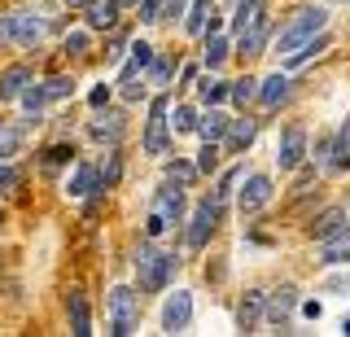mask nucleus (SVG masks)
<instances>
[{"label": "nucleus", "mask_w": 350, "mask_h": 337, "mask_svg": "<svg viewBox=\"0 0 350 337\" xmlns=\"http://www.w3.org/2000/svg\"><path fill=\"white\" fill-rule=\"evenodd\" d=\"M197 176V167H189V162H171V167H167V180L171 184H180V189H184V184H189Z\"/></svg>", "instance_id": "f704fd0d"}, {"label": "nucleus", "mask_w": 350, "mask_h": 337, "mask_svg": "<svg viewBox=\"0 0 350 337\" xmlns=\"http://www.w3.org/2000/svg\"><path fill=\"white\" fill-rule=\"evenodd\" d=\"M18 184H22V176H18V171H14V167H5V162H0V193H9V189H18Z\"/></svg>", "instance_id": "ea45409f"}, {"label": "nucleus", "mask_w": 350, "mask_h": 337, "mask_svg": "<svg viewBox=\"0 0 350 337\" xmlns=\"http://www.w3.org/2000/svg\"><path fill=\"white\" fill-rule=\"evenodd\" d=\"M88 101H92V110H101V105L109 101V88H92V92H88Z\"/></svg>", "instance_id": "c03bdc74"}, {"label": "nucleus", "mask_w": 350, "mask_h": 337, "mask_svg": "<svg viewBox=\"0 0 350 337\" xmlns=\"http://www.w3.org/2000/svg\"><path fill=\"white\" fill-rule=\"evenodd\" d=\"M136 271H140V289L158 293V289H167V280L175 276V254H162V250H153V245H140Z\"/></svg>", "instance_id": "f03ea898"}, {"label": "nucleus", "mask_w": 350, "mask_h": 337, "mask_svg": "<svg viewBox=\"0 0 350 337\" xmlns=\"http://www.w3.org/2000/svg\"><path fill=\"white\" fill-rule=\"evenodd\" d=\"M342 224H346L342 206H328V211L320 215V219L311 224V237H315V241H324V237H333V232H337V228H342Z\"/></svg>", "instance_id": "4be33fe9"}, {"label": "nucleus", "mask_w": 350, "mask_h": 337, "mask_svg": "<svg viewBox=\"0 0 350 337\" xmlns=\"http://www.w3.org/2000/svg\"><path fill=\"white\" fill-rule=\"evenodd\" d=\"M0 224H5V215H0Z\"/></svg>", "instance_id": "09e8293b"}, {"label": "nucleus", "mask_w": 350, "mask_h": 337, "mask_svg": "<svg viewBox=\"0 0 350 337\" xmlns=\"http://www.w3.org/2000/svg\"><path fill=\"white\" fill-rule=\"evenodd\" d=\"M149 62H153V49L145 44V40H136V44H131V62L123 66V83H127V79H136V75L145 70Z\"/></svg>", "instance_id": "b1692460"}, {"label": "nucleus", "mask_w": 350, "mask_h": 337, "mask_svg": "<svg viewBox=\"0 0 350 337\" xmlns=\"http://www.w3.org/2000/svg\"><path fill=\"white\" fill-rule=\"evenodd\" d=\"M149 79L153 83H167L171 79V66H167V62H149Z\"/></svg>", "instance_id": "79ce46f5"}, {"label": "nucleus", "mask_w": 350, "mask_h": 337, "mask_svg": "<svg viewBox=\"0 0 350 337\" xmlns=\"http://www.w3.org/2000/svg\"><path fill=\"white\" fill-rule=\"evenodd\" d=\"M228 123H232V118L219 114L215 105H211V114L197 118V132H202V140H215V145H219V140H224V132H228Z\"/></svg>", "instance_id": "412c9836"}, {"label": "nucleus", "mask_w": 350, "mask_h": 337, "mask_svg": "<svg viewBox=\"0 0 350 337\" xmlns=\"http://www.w3.org/2000/svg\"><path fill=\"white\" fill-rule=\"evenodd\" d=\"M206 14H211V0H197V9H193V18H189L193 36H197V31H206Z\"/></svg>", "instance_id": "58836bf2"}, {"label": "nucleus", "mask_w": 350, "mask_h": 337, "mask_svg": "<svg viewBox=\"0 0 350 337\" xmlns=\"http://www.w3.org/2000/svg\"><path fill=\"white\" fill-rule=\"evenodd\" d=\"M44 40V23L36 14H22V9H14V14L0 18V44H22V49H36Z\"/></svg>", "instance_id": "20e7f679"}, {"label": "nucleus", "mask_w": 350, "mask_h": 337, "mask_svg": "<svg viewBox=\"0 0 350 337\" xmlns=\"http://www.w3.org/2000/svg\"><path fill=\"white\" fill-rule=\"evenodd\" d=\"M267 315V293H245L241 298V307H237V324H241V333H254L258 329V320Z\"/></svg>", "instance_id": "f8f14e48"}, {"label": "nucleus", "mask_w": 350, "mask_h": 337, "mask_svg": "<svg viewBox=\"0 0 350 337\" xmlns=\"http://www.w3.org/2000/svg\"><path fill=\"white\" fill-rule=\"evenodd\" d=\"M258 9H262V0H241V5H237V14H232V31H237V36H245V31L258 23Z\"/></svg>", "instance_id": "5701e85b"}, {"label": "nucleus", "mask_w": 350, "mask_h": 337, "mask_svg": "<svg viewBox=\"0 0 350 337\" xmlns=\"http://www.w3.org/2000/svg\"><path fill=\"white\" fill-rule=\"evenodd\" d=\"M62 5H88V0H62Z\"/></svg>", "instance_id": "a18cd8bd"}, {"label": "nucleus", "mask_w": 350, "mask_h": 337, "mask_svg": "<svg viewBox=\"0 0 350 337\" xmlns=\"http://www.w3.org/2000/svg\"><path fill=\"white\" fill-rule=\"evenodd\" d=\"M109 315H114V329L109 333H118V337L136 333V324H140V293L127 289V285L109 289Z\"/></svg>", "instance_id": "39448f33"}, {"label": "nucleus", "mask_w": 350, "mask_h": 337, "mask_svg": "<svg viewBox=\"0 0 350 337\" xmlns=\"http://www.w3.org/2000/svg\"><path fill=\"white\" fill-rule=\"evenodd\" d=\"M346 154H350V118L342 123V132H337V140H333V154H328V162H333V167H346Z\"/></svg>", "instance_id": "cd10ccee"}, {"label": "nucleus", "mask_w": 350, "mask_h": 337, "mask_svg": "<svg viewBox=\"0 0 350 337\" xmlns=\"http://www.w3.org/2000/svg\"><path fill=\"white\" fill-rule=\"evenodd\" d=\"M70 88H75L70 79H49L44 83V96H49V101H62V96H70Z\"/></svg>", "instance_id": "c9c22d12"}, {"label": "nucleus", "mask_w": 350, "mask_h": 337, "mask_svg": "<svg viewBox=\"0 0 350 337\" xmlns=\"http://www.w3.org/2000/svg\"><path fill=\"white\" fill-rule=\"evenodd\" d=\"M70 154H75V145H53L44 154V167H62V162H70Z\"/></svg>", "instance_id": "e433bc0d"}, {"label": "nucleus", "mask_w": 350, "mask_h": 337, "mask_svg": "<svg viewBox=\"0 0 350 337\" xmlns=\"http://www.w3.org/2000/svg\"><path fill=\"white\" fill-rule=\"evenodd\" d=\"M140 18L145 23H162L167 18V0H140Z\"/></svg>", "instance_id": "2f4dec72"}, {"label": "nucleus", "mask_w": 350, "mask_h": 337, "mask_svg": "<svg viewBox=\"0 0 350 337\" xmlns=\"http://www.w3.org/2000/svg\"><path fill=\"white\" fill-rule=\"evenodd\" d=\"M31 83H36V75H31L27 66H9L5 75H0V101H18Z\"/></svg>", "instance_id": "4468645a"}, {"label": "nucleus", "mask_w": 350, "mask_h": 337, "mask_svg": "<svg viewBox=\"0 0 350 337\" xmlns=\"http://www.w3.org/2000/svg\"><path fill=\"white\" fill-rule=\"evenodd\" d=\"M171 127H175V136H180V132H197V110H193V105H175Z\"/></svg>", "instance_id": "c85d7f7f"}, {"label": "nucleus", "mask_w": 350, "mask_h": 337, "mask_svg": "<svg viewBox=\"0 0 350 337\" xmlns=\"http://www.w3.org/2000/svg\"><path fill=\"white\" fill-rule=\"evenodd\" d=\"M118 171H123V162H118V158H109V167L101 171V189H109V184L118 180Z\"/></svg>", "instance_id": "37998d69"}, {"label": "nucleus", "mask_w": 350, "mask_h": 337, "mask_svg": "<svg viewBox=\"0 0 350 337\" xmlns=\"http://www.w3.org/2000/svg\"><path fill=\"white\" fill-rule=\"evenodd\" d=\"M320 258L324 263H350V224H342L333 237L320 241Z\"/></svg>", "instance_id": "ddd939ff"}, {"label": "nucleus", "mask_w": 350, "mask_h": 337, "mask_svg": "<svg viewBox=\"0 0 350 337\" xmlns=\"http://www.w3.org/2000/svg\"><path fill=\"white\" fill-rule=\"evenodd\" d=\"M197 92H202V101H206V105H219V101L228 96V83H219V79H202V83H197Z\"/></svg>", "instance_id": "c756f323"}, {"label": "nucleus", "mask_w": 350, "mask_h": 337, "mask_svg": "<svg viewBox=\"0 0 350 337\" xmlns=\"http://www.w3.org/2000/svg\"><path fill=\"white\" fill-rule=\"evenodd\" d=\"M88 132H92V140H109V145H118L123 140V132H127V123H123V114H96L92 123H88Z\"/></svg>", "instance_id": "dca6fc26"}, {"label": "nucleus", "mask_w": 350, "mask_h": 337, "mask_svg": "<svg viewBox=\"0 0 350 337\" xmlns=\"http://www.w3.org/2000/svg\"><path fill=\"white\" fill-rule=\"evenodd\" d=\"M228 57V36H219V31H211V40H206V66H219V62Z\"/></svg>", "instance_id": "bb28decb"}, {"label": "nucleus", "mask_w": 350, "mask_h": 337, "mask_svg": "<svg viewBox=\"0 0 350 337\" xmlns=\"http://www.w3.org/2000/svg\"><path fill=\"white\" fill-rule=\"evenodd\" d=\"M18 101H22V105H27V114H40V105H44V101H49V96H44V83H40V88H36V83H31V88H27V92H22V96H18Z\"/></svg>", "instance_id": "473e14b6"}, {"label": "nucleus", "mask_w": 350, "mask_h": 337, "mask_svg": "<svg viewBox=\"0 0 350 337\" xmlns=\"http://www.w3.org/2000/svg\"><path fill=\"white\" fill-rule=\"evenodd\" d=\"M289 96V75H267V79L258 83V101H262V110H276V105Z\"/></svg>", "instance_id": "a211bd4d"}, {"label": "nucleus", "mask_w": 350, "mask_h": 337, "mask_svg": "<svg viewBox=\"0 0 350 337\" xmlns=\"http://www.w3.org/2000/svg\"><path fill=\"white\" fill-rule=\"evenodd\" d=\"M228 96H232L237 105H250V101H254V96H258V79H250V75H245V79L228 83Z\"/></svg>", "instance_id": "a878e982"}, {"label": "nucleus", "mask_w": 350, "mask_h": 337, "mask_svg": "<svg viewBox=\"0 0 350 337\" xmlns=\"http://www.w3.org/2000/svg\"><path fill=\"white\" fill-rule=\"evenodd\" d=\"M66 53H88V31H70L66 36Z\"/></svg>", "instance_id": "a19ab883"}, {"label": "nucleus", "mask_w": 350, "mask_h": 337, "mask_svg": "<svg viewBox=\"0 0 350 337\" xmlns=\"http://www.w3.org/2000/svg\"><path fill=\"white\" fill-rule=\"evenodd\" d=\"M271 202V176H250L241 189V215H258Z\"/></svg>", "instance_id": "9d476101"}, {"label": "nucleus", "mask_w": 350, "mask_h": 337, "mask_svg": "<svg viewBox=\"0 0 350 337\" xmlns=\"http://www.w3.org/2000/svg\"><path fill=\"white\" fill-rule=\"evenodd\" d=\"M254 118H232L228 123V132H224V149L228 154H241V149H250V140H254Z\"/></svg>", "instance_id": "f3484780"}, {"label": "nucleus", "mask_w": 350, "mask_h": 337, "mask_svg": "<svg viewBox=\"0 0 350 337\" xmlns=\"http://www.w3.org/2000/svg\"><path fill=\"white\" fill-rule=\"evenodd\" d=\"M293 311H298V289H293V285H280V289H276V293L267 298V320H271V324H280V329H284Z\"/></svg>", "instance_id": "9b49d317"}, {"label": "nucleus", "mask_w": 350, "mask_h": 337, "mask_svg": "<svg viewBox=\"0 0 350 337\" xmlns=\"http://www.w3.org/2000/svg\"><path fill=\"white\" fill-rule=\"evenodd\" d=\"M324 23H328V14H324V9H302V14L293 18V23L284 27V31H280L276 49L284 53V57H289V53H298L302 44H311V40L320 36V31H324Z\"/></svg>", "instance_id": "7ed1b4c3"}, {"label": "nucleus", "mask_w": 350, "mask_h": 337, "mask_svg": "<svg viewBox=\"0 0 350 337\" xmlns=\"http://www.w3.org/2000/svg\"><path fill=\"white\" fill-rule=\"evenodd\" d=\"M215 167H219V145H215V140H206V145H202V158H197V171H206V176H211Z\"/></svg>", "instance_id": "72a5a7b5"}, {"label": "nucleus", "mask_w": 350, "mask_h": 337, "mask_svg": "<svg viewBox=\"0 0 350 337\" xmlns=\"http://www.w3.org/2000/svg\"><path fill=\"white\" fill-rule=\"evenodd\" d=\"M118 5H140V0H118Z\"/></svg>", "instance_id": "de8ad7c7"}, {"label": "nucleus", "mask_w": 350, "mask_h": 337, "mask_svg": "<svg viewBox=\"0 0 350 337\" xmlns=\"http://www.w3.org/2000/svg\"><path fill=\"white\" fill-rule=\"evenodd\" d=\"M219 219H224V202H215V198L197 202L193 224H189V250H202L206 241H211V232L219 228Z\"/></svg>", "instance_id": "423d86ee"}, {"label": "nucleus", "mask_w": 350, "mask_h": 337, "mask_svg": "<svg viewBox=\"0 0 350 337\" xmlns=\"http://www.w3.org/2000/svg\"><path fill=\"white\" fill-rule=\"evenodd\" d=\"M88 27L92 31H109V27H118V0H88Z\"/></svg>", "instance_id": "2eb2a0df"}, {"label": "nucleus", "mask_w": 350, "mask_h": 337, "mask_svg": "<svg viewBox=\"0 0 350 337\" xmlns=\"http://www.w3.org/2000/svg\"><path fill=\"white\" fill-rule=\"evenodd\" d=\"M167 127H171V101L167 96H153L149 127H145V149L149 154H167Z\"/></svg>", "instance_id": "0eeeda50"}, {"label": "nucleus", "mask_w": 350, "mask_h": 337, "mask_svg": "<svg viewBox=\"0 0 350 337\" xmlns=\"http://www.w3.org/2000/svg\"><path fill=\"white\" fill-rule=\"evenodd\" d=\"M66 307H70V333H75V337H88V333H92V320H88V302H83V293H79V289H70Z\"/></svg>", "instance_id": "6ab92c4d"}, {"label": "nucleus", "mask_w": 350, "mask_h": 337, "mask_svg": "<svg viewBox=\"0 0 350 337\" xmlns=\"http://www.w3.org/2000/svg\"><path fill=\"white\" fill-rule=\"evenodd\" d=\"M22 145V132H14V127H0V158H14Z\"/></svg>", "instance_id": "7c9ffc66"}, {"label": "nucleus", "mask_w": 350, "mask_h": 337, "mask_svg": "<svg viewBox=\"0 0 350 337\" xmlns=\"http://www.w3.org/2000/svg\"><path fill=\"white\" fill-rule=\"evenodd\" d=\"M342 333H346V337H350V320H346V324H342Z\"/></svg>", "instance_id": "49530a36"}, {"label": "nucleus", "mask_w": 350, "mask_h": 337, "mask_svg": "<svg viewBox=\"0 0 350 337\" xmlns=\"http://www.w3.org/2000/svg\"><path fill=\"white\" fill-rule=\"evenodd\" d=\"M302 158H306V127L302 123H289V127H284V136H280L276 162H280V171H298Z\"/></svg>", "instance_id": "6e6552de"}, {"label": "nucleus", "mask_w": 350, "mask_h": 337, "mask_svg": "<svg viewBox=\"0 0 350 337\" xmlns=\"http://www.w3.org/2000/svg\"><path fill=\"white\" fill-rule=\"evenodd\" d=\"M189 320H193V293L175 289L167 298V307H162V329H167V333H184Z\"/></svg>", "instance_id": "1a4fd4ad"}, {"label": "nucleus", "mask_w": 350, "mask_h": 337, "mask_svg": "<svg viewBox=\"0 0 350 337\" xmlns=\"http://www.w3.org/2000/svg\"><path fill=\"white\" fill-rule=\"evenodd\" d=\"M70 198H83V193H92V189H101V171L96 167H75V176H70Z\"/></svg>", "instance_id": "aec40b11"}, {"label": "nucleus", "mask_w": 350, "mask_h": 337, "mask_svg": "<svg viewBox=\"0 0 350 337\" xmlns=\"http://www.w3.org/2000/svg\"><path fill=\"white\" fill-rule=\"evenodd\" d=\"M262 44H267V23H262V18H258V23L254 27H250L245 31V36H241V53H262Z\"/></svg>", "instance_id": "393cba45"}, {"label": "nucleus", "mask_w": 350, "mask_h": 337, "mask_svg": "<svg viewBox=\"0 0 350 337\" xmlns=\"http://www.w3.org/2000/svg\"><path fill=\"white\" fill-rule=\"evenodd\" d=\"M237 180H241V167H232L224 180H219V189H215V202H228V193L237 189Z\"/></svg>", "instance_id": "4c0bfd02"}, {"label": "nucleus", "mask_w": 350, "mask_h": 337, "mask_svg": "<svg viewBox=\"0 0 350 337\" xmlns=\"http://www.w3.org/2000/svg\"><path fill=\"white\" fill-rule=\"evenodd\" d=\"M180 211H184V193L167 180V184L158 189V198H153L149 219H145V237H149V241H153V237H162L171 224H180Z\"/></svg>", "instance_id": "f257e3e1"}]
</instances>
